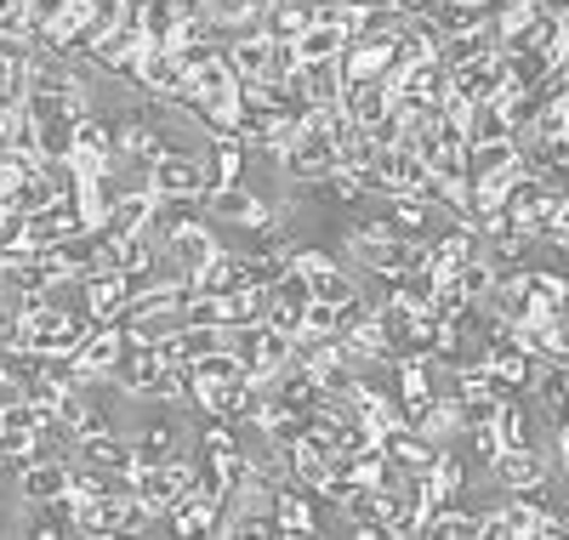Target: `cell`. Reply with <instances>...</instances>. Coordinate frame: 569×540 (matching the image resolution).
<instances>
[{
	"label": "cell",
	"instance_id": "cell-1",
	"mask_svg": "<svg viewBox=\"0 0 569 540\" xmlns=\"http://www.w3.org/2000/svg\"><path fill=\"white\" fill-rule=\"evenodd\" d=\"M228 341H233V353L251 364V376H273L279 364H291V353H297V336H291V330H273L268 319H257V324H233Z\"/></svg>",
	"mask_w": 569,
	"mask_h": 540
},
{
	"label": "cell",
	"instance_id": "cell-2",
	"mask_svg": "<svg viewBox=\"0 0 569 540\" xmlns=\"http://www.w3.org/2000/svg\"><path fill=\"white\" fill-rule=\"evenodd\" d=\"M149 188L160 200H206L211 193V166L194 149H171L160 166H149Z\"/></svg>",
	"mask_w": 569,
	"mask_h": 540
},
{
	"label": "cell",
	"instance_id": "cell-3",
	"mask_svg": "<svg viewBox=\"0 0 569 540\" xmlns=\"http://www.w3.org/2000/svg\"><path fill=\"white\" fill-rule=\"evenodd\" d=\"M279 171L291 182H302V188H313V182H325L330 171H337V142H330L319 126H308V131H297L291 142H284Z\"/></svg>",
	"mask_w": 569,
	"mask_h": 540
},
{
	"label": "cell",
	"instance_id": "cell-4",
	"mask_svg": "<svg viewBox=\"0 0 569 540\" xmlns=\"http://www.w3.org/2000/svg\"><path fill=\"white\" fill-rule=\"evenodd\" d=\"M69 483H74V461H52V456H34L18 467V496L29 507H52L69 496Z\"/></svg>",
	"mask_w": 569,
	"mask_h": 540
},
{
	"label": "cell",
	"instance_id": "cell-5",
	"mask_svg": "<svg viewBox=\"0 0 569 540\" xmlns=\"http://www.w3.org/2000/svg\"><path fill=\"white\" fill-rule=\"evenodd\" d=\"M217 257V239H211V228L200 222V217H188V222H177V233L166 239V262L194 284L200 273H206V262Z\"/></svg>",
	"mask_w": 569,
	"mask_h": 540
},
{
	"label": "cell",
	"instance_id": "cell-6",
	"mask_svg": "<svg viewBox=\"0 0 569 540\" xmlns=\"http://www.w3.org/2000/svg\"><path fill=\"white\" fill-rule=\"evenodd\" d=\"M206 211H217L222 222H233V228H262V222H273V206H268V193H251V188H211L206 193Z\"/></svg>",
	"mask_w": 569,
	"mask_h": 540
},
{
	"label": "cell",
	"instance_id": "cell-7",
	"mask_svg": "<svg viewBox=\"0 0 569 540\" xmlns=\"http://www.w3.org/2000/svg\"><path fill=\"white\" fill-rule=\"evenodd\" d=\"M319 489L291 478V483H279V496H273V512H279V534H319V507H313Z\"/></svg>",
	"mask_w": 569,
	"mask_h": 540
},
{
	"label": "cell",
	"instance_id": "cell-8",
	"mask_svg": "<svg viewBox=\"0 0 569 540\" xmlns=\"http://www.w3.org/2000/svg\"><path fill=\"white\" fill-rule=\"evenodd\" d=\"M80 461H91V467H109V472H120V478H131L142 461H137V438H120V432H86L80 438V450H74Z\"/></svg>",
	"mask_w": 569,
	"mask_h": 540
},
{
	"label": "cell",
	"instance_id": "cell-9",
	"mask_svg": "<svg viewBox=\"0 0 569 540\" xmlns=\"http://www.w3.org/2000/svg\"><path fill=\"white\" fill-rule=\"evenodd\" d=\"M547 456H541V444H525V450H501L496 456V467H490V478L501 483V489H541L547 483Z\"/></svg>",
	"mask_w": 569,
	"mask_h": 540
},
{
	"label": "cell",
	"instance_id": "cell-10",
	"mask_svg": "<svg viewBox=\"0 0 569 540\" xmlns=\"http://www.w3.org/2000/svg\"><path fill=\"white\" fill-rule=\"evenodd\" d=\"M348 46H353V29H348L342 18H313V23L302 29V40H297V52H302L308 63H337Z\"/></svg>",
	"mask_w": 569,
	"mask_h": 540
},
{
	"label": "cell",
	"instance_id": "cell-11",
	"mask_svg": "<svg viewBox=\"0 0 569 540\" xmlns=\"http://www.w3.org/2000/svg\"><path fill=\"white\" fill-rule=\"evenodd\" d=\"M479 239H485V233L472 228V222H456V217H450V222L433 233V268H439V273H456L467 257H479Z\"/></svg>",
	"mask_w": 569,
	"mask_h": 540
},
{
	"label": "cell",
	"instance_id": "cell-12",
	"mask_svg": "<svg viewBox=\"0 0 569 540\" xmlns=\"http://www.w3.org/2000/svg\"><path fill=\"white\" fill-rule=\"evenodd\" d=\"M171 456H182V427L166 421V416L142 421V427H137V461H142V467H160V461H171Z\"/></svg>",
	"mask_w": 569,
	"mask_h": 540
},
{
	"label": "cell",
	"instance_id": "cell-13",
	"mask_svg": "<svg viewBox=\"0 0 569 540\" xmlns=\"http://www.w3.org/2000/svg\"><path fill=\"white\" fill-rule=\"evenodd\" d=\"M388 217L405 228V233H427V228H439V206L427 200V193H416V188H405V193H388Z\"/></svg>",
	"mask_w": 569,
	"mask_h": 540
},
{
	"label": "cell",
	"instance_id": "cell-14",
	"mask_svg": "<svg viewBox=\"0 0 569 540\" xmlns=\"http://www.w3.org/2000/svg\"><path fill=\"white\" fill-rule=\"evenodd\" d=\"M240 177H246V137L240 131L211 137V188H233Z\"/></svg>",
	"mask_w": 569,
	"mask_h": 540
},
{
	"label": "cell",
	"instance_id": "cell-15",
	"mask_svg": "<svg viewBox=\"0 0 569 540\" xmlns=\"http://www.w3.org/2000/svg\"><path fill=\"white\" fill-rule=\"evenodd\" d=\"M154 206H160L154 188H149V193H120V206L109 211L103 228H114V233H142V228H149V217H154Z\"/></svg>",
	"mask_w": 569,
	"mask_h": 540
},
{
	"label": "cell",
	"instance_id": "cell-16",
	"mask_svg": "<svg viewBox=\"0 0 569 540\" xmlns=\"http://www.w3.org/2000/svg\"><path fill=\"white\" fill-rule=\"evenodd\" d=\"M12 399H23V387H18V381H12L7 370H0V410H7Z\"/></svg>",
	"mask_w": 569,
	"mask_h": 540
}]
</instances>
